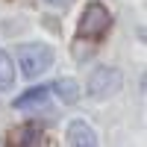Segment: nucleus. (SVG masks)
<instances>
[{"label": "nucleus", "mask_w": 147, "mask_h": 147, "mask_svg": "<svg viewBox=\"0 0 147 147\" xmlns=\"http://www.w3.org/2000/svg\"><path fill=\"white\" fill-rule=\"evenodd\" d=\"M15 147H47V138L35 127H21L15 132Z\"/></svg>", "instance_id": "6"}, {"label": "nucleus", "mask_w": 147, "mask_h": 147, "mask_svg": "<svg viewBox=\"0 0 147 147\" xmlns=\"http://www.w3.org/2000/svg\"><path fill=\"white\" fill-rule=\"evenodd\" d=\"M118 88H121V74L115 68H97V71H91V77H88V94L91 97L103 100V97L115 94Z\"/></svg>", "instance_id": "3"}, {"label": "nucleus", "mask_w": 147, "mask_h": 147, "mask_svg": "<svg viewBox=\"0 0 147 147\" xmlns=\"http://www.w3.org/2000/svg\"><path fill=\"white\" fill-rule=\"evenodd\" d=\"M68 141L71 147H97V136L88 124H82V121H74L68 127Z\"/></svg>", "instance_id": "4"}, {"label": "nucleus", "mask_w": 147, "mask_h": 147, "mask_svg": "<svg viewBox=\"0 0 147 147\" xmlns=\"http://www.w3.org/2000/svg\"><path fill=\"white\" fill-rule=\"evenodd\" d=\"M47 106V88H30L27 94H21L15 100V109H24V112H30V109H44Z\"/></svg>", "instance_id": "5"}, {"label": "nucleus", "mask_w": 147, "mask_h": 147, "mask_svg": "<svg viewBox=\"0 0 147 147\" xmlns=\"http://www.w3.org/2000/svg\"><path fill=\"white\" fill-rule=\"evenodd\" d=\"M0 147H3V144H0Z\"/></svg>", "instance_id": "10"}, {"label": "nucleus", "mask_w": 147, "mask_h": 147, "mask_svg": "<svg viewBox=\"0 0 147 147\" xmlns=\"http://www.w3.org/2000/svg\"><path fill=\"white\" fill-rule=\"evenodd\" d=\"M18 65L24 71V77L35 80L38 74H44L47 68L53 65V50L44 44H24L18 50Z\"/></svg>", "instance_id": "1"}, {"label": "nucleus", "mask_w": 147, "mask_h": 147, "mask_svg": "<svg viewBox=\"0 0 147 147\" xmlns=\"http://www.w3.org/2000/svg\"><path fill=\"white\" fill-rule=\"evenodd\" d=\"M53 91L62 97V103H77L80 100V85H77V80H59L53 85Z\"/></svg>", "instance_id": "7"}, {"label": "nucleus", "mask_w": 147, "mask_h": 147, "mask_svg": "<svg viewBox=\"0 0 147 147\" xmlns=\"http://www.w3.org/2000/svg\"><path fill=\"white\" fill-rule=\"evenodd\" d=\"M12 82H15V65H12V59L0 50V88H9Z\"/></svg>", "instance_id": "8"}, {"label": "nucleus", "mask_w": 147, "mask_h": 147, "mask_svg": "<svg viewBox=\"0 0 147 147\" xmlns=\"http://www.w3.org/2000/svg\"><path fill=\"white\" fill-rule=\"evenodd\" d=\"M44 3H50V6H71L74 0H44Z\"/></svg>", "instance_id": "9"}, {"label": "nucleus", "mask_w": 147, "mask_h": 147, "mask_svg": "<svg viewBox=\"0 0 147 147\" xmlns=\"http://www.w3.org/2000/svg\"><path fill=\"white\" fill-rule=\"evenodd\" d=\"M109 24H112V15L106 12V6L88 3V9L80 18V38H100V35H106Z\"/></svg>", "instance_id": "2"}]
</instances>
